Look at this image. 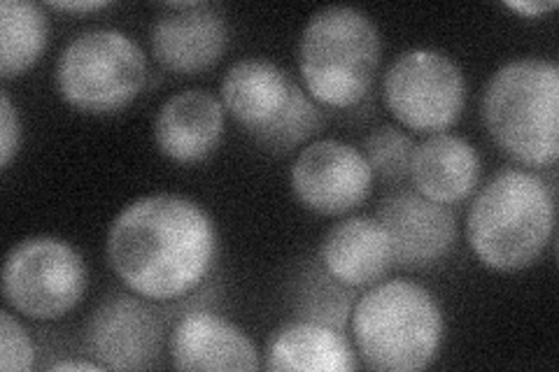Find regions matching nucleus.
<instances>
[{
  "mask_svg": "<svg viewBox=\"0 0 559 372\" xmlns=\"http://www.w3.org/2000/svg\"><path fill=\"white\" fill-rule=\"evenodd\" d=\"M152 57L166 73L194 77L219 63L229 47V22L217 5L168 3L150 35Z\"/></svg>",
  "mask_w": 559,
  "mask_h": 372,
  "instance_id": "nucleus-12",
  "label": "nucleus"
},
{
  "mask_svg": "<svg viewBox=\"0 0 559 372\" xmlns=\"http://www.w3.org/2000/svg\"><path fill=\"white\" fill-rule=\"evenodd\" d=\"M35 368V345L26 326L10 308L0 310V370L31 372Z\"/></svg>",
  "mask_w": 559,
  "mask_h": 372,
  "instance_id": "nucleus-22",
  "label": "nucleus"
},
{
  "mask_svg": "<svg viewBox=\"0 0 559 372\" xmlns=\"http://www.w3.org/2000/svg\"><path fill=\"white\" fill-rule=\"evenodd\" d=\"M47 370H51V372H78V370H82V372H100V370H105V368H103L98 361H94V359H90V361H82V359H63V361L49 363Z\"/></svg>",
  "mask_w": 559,
  "mask_h": 372,
  "instance_id": "nucleus-26",
  "label": "nucleus"
},
{
  "mask_svg": "<svg viewBox=\"0 0 559 372\" xmlns=\"http://www.w3.org/2000/svg\"><path fill=\"white\" fill-rule=\"evenodd\" d=\"M226 115L275 154H289L318 135L324 112L285 68L269 59H240L219 86Z\"/></svg>",
  "mask_w": 559,
  "mask_h": 372,
  "instance_id": "nucleus-6",
  "label": "nucleus"
},
{
  "mask_svg": "<svg viewBox=\"0 0 559 372\" xmlns=\"http://www.w3.org/2000/svg\"><path fill=\"white\" fill-rule=\"evenodd\" d=\"M226 131L222 100L205 88L173 94L156 112L154 143L173 164L194 166L213 156Z\"/></svg>",
  "mask_w": 559,
  "mask_h": 372,
  "instance_id": "nucleus-15",
  "label": "nucleus"
},
{
  "mask_svg": "<svg viewBox=\"0 0 559 372\" xmlns=\"http://www.w3.org/2000/svg\"><path fill=\"white\" fill-rule=\"evenodd\" d=\"M294 310L299 319L334 328L349 326L355 310V291L331 277L322 263H308L294 285Z\"/></svg>",
  "mask_w": 559,
  "mask_h": 372,
  "instance_id": "nucleus-20",
  "label": "nucleus"
},
{
  "mask_svg": "<svg viewBox=\"0 0 559 372\" xmlns=\"http://www.w3.org/2000/svg\"><path fill=\"white\" fill-rule=\"evenodd\" d=\"M110 0H70V3H61V0H51L47 8L57 10V12H68V14H86V12H98L110 8Z\"/></svg>",
  "mask_w": 559,
  "mask_h": 372,
  "instance_id": "nucleus-25",
  "label": "nucleus"
},
{
  "mask_svg": "<svg viewBox=\"0 0 559 372\" xmlns=\"http://www.w3.org/2000/svg\"><path fill=\"white\" fill-rule=\"evenodd\" d=\"M466 92L462 65L439 49L401 51L382 77L384 108L419 135L448 133L464 112Z\"/></svg>",
  "mask_w": 559,
  "mask_h": 372,
  "instance_id": "nucleus-9",
  "label": "nucleus"
},
{
  "mask_svg": "<svg viewBox=\"0 0 559 372\" xmlns=\"http://www.w3.org/2000/svg\"><path fill=\"white\" fill-rule=\"evenodd\" d=\"M388 230L394 265L427 268L443 261L457 242V217L448 205L419 196L417 191H396L384 199L376 217Z\"/></svg>",
  "mask_w": 559,
  "mask_h": 372,
  "instance_id": "nucleus-13",
  "label": "nucleus"
},
{
  "mask_svg": "<svg viewBox=\"0 0 559 372\" xmlns=\"http://www.w3.org/2000/svg\"><path fill=\"white\" fill-rule=\"evenodd\" d=\"M483 121L515 164L552 168L559 158V65L524 57L497 68L483 94Z\"/></svg>",
  "mask_w": 559,
  "mask_h": 372,
  "instance_id": "nucleus-4",
  "label": "nucleus"
},
{
  "mask_svg": "<svg viewBox=\"0 0 559 372\" xmlns=\"http://www.w3.org/2000/svg\"><path fill=\"white\" fill-rule=\"evenodd\" d=\"M22 149V117L8 92H0V168L8 170Z\"/></svg>",
  "mask_w": 559,
  "mask_h": 372,
  "instance_id": "nucleus-23",
  "label": "nucleus"
},
{
  "mask_svg": "<svg viewBox=\"0 0 559 372\" xmlns=\"http://www.w3.org/2000/svg\"><path fill=\"white\" fill-rule=\"evenodd\" d=\"M349 331L357 357L369 370L419 372L439 359L445 314L427 287L388 279L357 298Z\"/></svg>",
  "mask_w": 559,
  "mask_h": 372,
  "instance_id": "nucleus-3",
  "label": "nucleus"
},
{
  "mask_svg": "<svg viewBox=\"0 0 559 372\" xmlns=\"http://www.w3.org/2000/svg\"><path fill=\"white\" fill-rule=\"evenodd\" d=\"M105 256L127 291L150 303H173L201 289L215 271L219 233L194 199L150 193L112 219Z\"/></svg>",
  "mask_w": 559,
  "mask_h": 372,
  "instance_id": "nucleus-1",
  "label": "nucleus"
},
{
  "mask_svg": "<svg viewBox=\"0 0 559 372\" xmlns=\"http://www.w3.org/2000/svg\"><path fill=\"white\" fill-rule=\"evenodd\" d=\"M382 38L369 14L353 5L314 12L299 40V73L308 96L331 110H349L371 94Z\"/></svg>",
  "mask_w": 559,
  "mask_h": 372,
  "instance_id": "nucleus-5",
  "label": "nucleus"
},
{
  "mask_svg": "<svg viewBox=\"0 0 559 372\" xmlns=\"http://www.w3.org/2000/svg\"><path fill=\"white\" fill-rule=\"evenodd\" d=\"M166 333L150 300L110 293L84 324V347L105 370H147L162 359Z\"/></svg>",
  "mask_w": 559,
  "mask_h": 372,
  "instance_id": "nucleus-11",
  "label": "nucleus"
},
{
  "mask_svg": "<svg viewBox=\"0 0 559 372\" xmlns=\"http://www.w3.org/2000/svg\"><path fill=\"white\" fill-rule=\"evenodd\" d=\"M415 152L413 135L401 127H380L366 135L361 154L369 161L373 177L384 182H401L411 172V158Z\"/></svg>",
  "mask_w": 559,
  "mask_h": 372,
  "instance_id": "nucleus-21",
  "label": "nucleus"
},
{
  "mask_svg": "<svg viewBox=\"0 0 559 372\" xmlns=\"http://www.w3.org/2000/svg\"><path fill=\"white\" fill-rule=\"evenodd\" d=\"M373 180L361 149L334 137L308 143L289 170L294 199L320 217H345L361 207Z\"/></svg>",
  "mask_w": 559,
  "mask_h": 372,
  "instance_id": "nucleus-10",
  "label": "nucleus"
},
{
  "mask_svg": "<svg viewBox=\"0 0 559 372\" xmlns=\"http://www.w3.org/2000/svg\"><path fill=\"white\" fill-rule=\"evenodd\" d=\"M145 49L119 28L82 31L57 59L55 82L66 105L82 115H117L143 94Z\"/></svg>",
  "mask_w": 559,
  "mask_h": 372,
  "instance_id": "nucleus-7",
  "label": "nucleus"
},
{
  "mask_svg": "<svg viewBox=\"0 0 559 372\" xmlns=\"http://www.w3.org/2000/svg\"><path fill=\"white\" fill-rule=\"evenodd\" d=\"M511 12L524 16V20H538V16H544L548 12H555L559 8L557 0H509V3H503Z\"/></svg>",
  "mask_w": 559,
  "mask_h": 372,
  "instance_id": "nucleus-24",
  "label": "nucleus"
},
{
  "mask_svg": "<svg viewBox=\"0 0 559 372\" xmlns=\"http://www.w3.org/2000/svg\"><path fill=\"white\" fill-rule=\"evenodd\" d=\"M0 285L12 312L31 322H59L84 300L90 271L68 240L31 236L8 252Z\"/></svg>",
  "mask_w": 559,
  "mask_h": 372,
  "instance_id": "nucleus-8",
  "label": "nucleus"
},
{
  "mask_svg": "<svg viewBox=\"0 0 559 372\" xmlns=\"http://www.w3.org/2000/svg\"><path fill=\"white\" fill-rule=\"evenodd\" d=\"M555 187L524 168H503L468 207L471 252L495 273L527 271L555 236Z\"/></svg>",
  "mask_w": 559,
  "mask_h": 372,
  "instance_id": "nucleus-2",
  "label": "nucleus"
},
{
  "mask_svg": "<svg viewBox=\"0 0 559 372\" xmlns=\"http://www.w3.org/2000/svg\"><path fill=\"white\" fill-rule=\"evenodd\" d=\"M480 172V154L466 137L436 133L415 145L408 177L419 196L450 207L474 196Z\"/></svg>",
  "mask_w": 559,
  "mask_h": 372,
  "instance_id": "nucleus-17",
  "label": "nucleus"
},
{
  "mask_svg": "<svg viewBox=\"0 0 559 372\" xmlns=\"http://www.w3.org/2000/svg\"><path fill=\"white\" fill-rule=\"evenodd\" d=\"M271 372H355L359 357L341 328L308 319L277 326L264 349Z\"/></svg>",
  "mask_w": 559,
  "mask_h": 372,
  "instance_id": "nucleus-18",
  "label": "nucleus"
},
{
  "mask_svg": "<svg viewBox=\"0 0 559 372\" xmlns=\"http://www.w3.org/2000/svg\"><path fill=\"white\" fill-rule=\"evenodd\" d=\"M49 45V16L31 0L0 3V75L14 80L38 63Z\"/></svg>",
  "mask_w": 559,
  "mask_h": 372,
  "instance_id": "nucleus-19",
  "label": "nucleus"
},
{
  "mask_svg": "<svg viewBox=\"0 0 559 372\" xmlns=\"http://www.w3.org/2000/svg\"><path fill=\"white\" fill-rule=\"evenodd\" d=\"M320 263L331 277L349 289L373 287L394 265L388 230L376 217H343L326 230Z\"/></svg>",
  "mask_w": 559,
  "mask_h": 372,
  "instance_id": "nucleus-16",
  "label": "nucleus"
},
{
  "mask_svg": "<svg viewBox=\"0 0 559 372\" xmlns=\"http://www.w3.org/2000/svg\"><path fill=\"white\" fill-rule=\"evenodd\" d=\"M170 363L185 372H254L259 349L248 331L210 310L182 314L170 331Z\"/></svg>",
  "mask_w": 559,
  "mask_h": 372,
  "instance_id": "nucleus-14",
  "label": "nucleus"
}]
</instances>
